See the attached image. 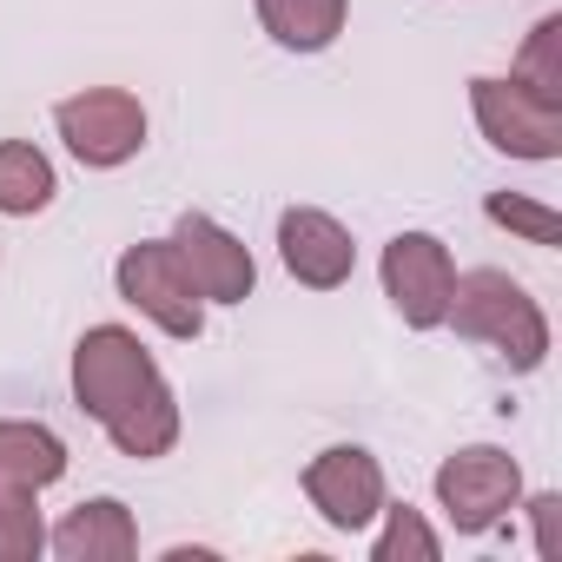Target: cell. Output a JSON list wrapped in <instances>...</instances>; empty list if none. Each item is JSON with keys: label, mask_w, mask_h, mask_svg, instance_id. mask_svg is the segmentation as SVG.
<instances>
[{"label": "cell", "mask_w": 562, "mask_h": 562, "mask_svg": "<svg viewBox=\"0 0 562 562\" xmlns=\"http://www.w3.org/2000/svg\"><path fill=\"white\" fill-rule=\"evenodd\" d=\"M450 285H457V265L430 232H397L384 245V292L397 305V318L411 331H437L450 312Z\"/></svg>", "instance_id": "cell-7"}, {"label": "cell", "mask_w": 562, "mask_h": 562, "mask_svg": "<svg viewBox=\"0 0 562 562\" xmlns=\"http://www.w3.org/2000/svg\"><path fill=\"white\" fill-rule=\"evenodd\" d=\"M430 562L437 555V536L424 529V516L417 509H391V522H384V536H378V562Z\"/></svg>", "instance_id": "cell-18"}, {"label": "cell", "mask_w": 562, "mask_h": 562, "mask_svg": "<svg viewBox=\"0 0 562 562\" xmlns=\"http://www.w3.org/2000/svg\"><path fill=\"white\" fill-rule=\"evenodd\" d=\"M443 325H457L470 345H490L509 371H536L542 351H549V325L536 312V299L516 285L509 271H463L450 285V312Z\"/></svg>", "instance_id": "cell-2"}, {"label": "cell", "mask_w": 562, "mask_h": 562, "mask_svg": "<svg viewBox=\"0 0 562 562\" xmlns=\"http://www.w3.org/2000/svg\"><path fill=\"white\" fill-rule=\"evenodd\" d=\"M516 80H529V87H542V93L562 100V21H555V14L536 21L529 47H522V60H516Z\"/></svg>", "instance_id": "cell-16"}, {"label": "cell", "mask_w": 562, "mask_h": 562, "mask_svg": "<svg viewBox=\"0 0 562 562\" xmlns=\"http://www.w3.org/2000/svg\"><path fill=\"white\" fill-rule=\"evenodd\" d=\"M54 549H60L67 562H126V555L139 549V529H133L126 503L93 496V503H80V509L54 529Z\"/></svg>", "instance_id": "cell-11"}, {"label": "cell", "mask_w": 562, "mask_h": 562, "mask_svg": "<svg viewBox=\"0 0 562 562\" xmlns=\"http://www.w3.org/2000/svg\"><path fill=\"white\" fill-rule=\"evenodd\" d=\"M74 397L80 411L113 437L120 457H166L179 443V404L159 378L153 351L126 325H93L74 345Z\"/></svg>", "instance_id": "cell-1"}, {"label": "cell", "mask_w": 562, "mask_h": 562, "mask_svg": "<svg viewBox=\"0 0 562 562\" xmlns=\"http://www.w3.org/2000/svg\"><path fill=\"white\" fill-rule=\"evenodd\" d=\"M476 126L496 153L509 159H555L562 153V100L529 87V80H470Z\"/></svg>", "instance_id": "cell-3"}, {"label": "cell", "mask_w": 562, "mask_h": 562, "mask_svg": "<svg viewBox=\"0 0 562 562\" xmlns=\"http://www.w3.org/2000/svg\"><path fill=\"white\" fill-rule=\"evenodd\" d=\"M54 192H60V179H54L41 146L0 139V212H8V218H34V212L54 205Z\"/></svg>", "instance_id": "cell-14"}, {"label": "cell", "mask_w": 562, "mask_h": 562, "mask_svg": "<svg viewBox=\"0 0 562 562\" xmlns=\"http://www.w3.org/2000/svg\"><path fill=\"white\" fill-rule=\"evenodd\" d=\"M54 126L80 166H126L146 146V106L126 87H87L54 106Z\"/></svg>", "instance_id": "cell-5"}, {"label": "cell", "mask_w": 562, "mask_h": 562, "mask_svg": "<svg viewBox=\"0 0 562 562\" xmlns=\"http://www.w3.org/2000/svg\"><path fill=\"white\" fill-rule=\"evenodd\" d=\"M60 476H67V443H60L47 424H21V417L0 424V490L41 496V490L60 483Z\"/></svg>", "instance_id": "cell-12"}, {"label": "cell", "mask_w": 562, "mask_h": 562, "mask_svg": "<svg viewBox=\"0 0 562 562\" xmlns=\"http://www.w3.org/2000/svg\"><path fill=\"white\" fill-rule=\"evenodd\" d=\"M529 509H536V542H542V555H555V509H562V496H536Z\"/></svg>", "instance_id": "cell-19"}, {"label": "cell", "mask_w": 562, "mask_h": 562, "mask_svg": "<svg viewBox=\"0 0 562 562\" xmlns=\"http://www.w3.org/2000/svg\"><path fill=\"white\" fill-rule=\"evenodd\" d=\"M47 549V529H41V509L27 490H0V562H34Z\"/></svg>", "instance_id": "cell-15"}, {"label": "cell", "mask_w": 562, "mask_h": 562, "mask_svg": "<svg viewBox=\"0 0 562 562\" xmlns=\"http://www.w3.org/2000/svg\"><path fill=\"white\" fill-rule=\"evenodd\" d=\"M305 496H312V509H318L331 529H364V522L384 509V470H378L371 450L338 443V450L312 457V470H305Z\"/></svg>", "instance_id": "cell-8"}, {"label": "cell", "mask_w": 562, "mask_h": 562, "mask_svg": "<svg viewBox=\"0 0 562 562\" xmlns=\"http://www.w3.org/2000/svg\"><path fill=\"white\" fill-rule=\"evenodd\" d=\"M120 299L139 305L166 338H199L205 325V305H199V285H192V271L179 265L172 238H153V245H126L120 251Z\"/></svg>", "instance_id": "cell-4"}, {"label": "cell", "mask_w": 562, "mask_h": 562, "mask_svg": "<svg viewBox=\"0 0 562 562\" xmlns=\"http://www.w3.org/2000/svg\"><path fill=\"white\" fill-rule=\"evenodd\" d=\"M172 251H179V265L192 271L199 299H218V305H245V299H251L258 265H251V251H245L218 218L186 212V218L172 225Z\"/></svg>", "instance_id": "cell-9"}, {"label": "cell", "mask_w": 562, "mask_h": 562, "mask_svg": "<svg viewBox=\"0 0 562 562\" xmlns=\"http://www.w3.org/2000/svg\"><path fill=\"white\" fill-rule=\"evenodd\" d=\"M490 218L509 225V232H522L529 245H555V238H562V218H555L549 205H536V199H516V192H496V199H490Z\"/></svg>", "instance_id": "cell-17"}, {"label": "cell", "mask_w": 562, "mask_h": 562, "mask_svg": "<svg viewBox=\"0 0 562 562\" xmlns=\"http://www.w3.org/2000/svg\"><path fill=\"white\" fill-rule=\"evenodd\" d=\"M345 14H351V0H258V21L278 47H292V54H318L345 34Z\"/></svg>", "instance_id": "cell-13"}, {"label": "cell", "mask_w": 562, "mask_h": 562, "mask_svg": "<svg viewBox=\"0 0 562 562\" xmlns=\"http://www.w3.org/2000/svg\"><path fill=\"white\" fill-rule=\"evenodd\" d=\"M516 496H522V470H516V457L496 450V443H470V450H457V457L437 470V503L450 509V522H457L463 536L496 529V522L516 509Z\"/></svg>", "instance_id": "cell-6"}, {"label": "cell", "mask_w": 562, "mask_h": 562, "mask_svg": "<svg viewBox=\"0 0 562 562\" xmlns=\"http://www.w3.org/2000/svg\"><path fill=\"white\" fill-rule=\"evenodd\" d=\"M278 258H285V271L299 278V285L338 292L345 278H351V265H358V245H351V232H345L331 212L292 205L285 218H278Z\"/></svg>", "instance_id": "cell-10"}]
</instances>
